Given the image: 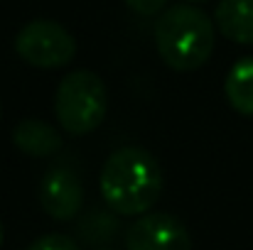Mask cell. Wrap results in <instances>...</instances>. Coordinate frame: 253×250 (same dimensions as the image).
<instances>
[{"instance_id":"8992f818","label":"cell","mask_w":253,"mask_h":250,"mask_svg":"<svg viewBox=\"0 0 253 250\" xmlns=\"http://www.w3.org/2000/svg\"><path fill=\"white\" fill-rule=\"evenodd\" d=\"M40 204L44 214L54 221L77 218L84 206V184L77 169L69 165H57L47 169L40 184Z\"/></svg>"},{"instance_id":"277c9868","label":"cell","mask_w":253,"mask_h":250,"mask_svg":"<svg viewBox=\"0 0 253 250\" xmlns=\"http://www.w3.org/2000/svg\"><path fill=\"white\" fill-rule=\"evenodd\" d=\"M17 57L37 69H59L74 62L77 39L57 20H30L15 37Z\"/></svg>"},{"instance_id":"5bb4252c","label":"cell","mask_w":253,"mask_h":250,"mask_svg":"<svg viewBox=\"0 0 253 250\" xmlns=\"http://www.w3.org/2000/svg\"><path fill=\"white\" fill-rule=\"evenodd\" d=\"M187 2H204V0H187Z\"/></svg>"},{"instance_id":"7a4b0ae2","label":"cell","mask_w":253,"mask_h":250,"mask_svg":"<svg viewBox=\"0 0 253 250\" xmlns=\"http://www.w3.org/2000/svg\"><path fill=\"white\" fill-rule=\"evenodd\" d=\"M216 47L214 20L192 2L165 7L155 22V49L174 71H194L204 67Z\"/></svg>"},{"instance_id":"7c38bea8","label":"cell","mask_w":253,"mask_h":250,"mask_svg":"<svg viewBox=\"0 0 253 250\" xmlns=\"http://www.w3.org/2000/svg\"><path fill=\"white\" fill-rule=\"evenodd\" d=\"M123 2L140 17H155L168 7V0H123Z\"/></svg>"},{"instance_id":"2e32d148","label":"cell","mask_w":253,"mask_h":250,"mask_svg":"<svg viewBox=\"0 0 253 250\" xmlns=\"http://www.w3.org/2000/svg\"><path fill=\"white\" fill-rule=\"evenodd\" d=\"M98 250H111V248H98Z\"/></svg>"},{"instance_id":"5b68a950","label":"cell","mask_w":253,"mask_h":250,"mask_svg":"<svg viewBox=\"0 0 253 250\" xmlns=\"http://www.w3.org/2000/svg\"><path fill=\"white\" fill-rule=\"evenodd\" d=\"M126 250H192V238L187 226L165 211L143 214L135 218L126 236Z\"/></svg>"},{"instance_id":"9c48e42d","label":"cell","mask_w":253,"mask_h":250,"mask_svg":"<svg viewBox=\"0 0 253 250\" xmlns=\"http://www.w3.org/2000/svg\"><path fill=\"white\" fill-rule=\"evenodd\" d=\"M224 93L236 113L253 118V57H244L231 67L224 81Z\"/></svg>"},{"instance_id":"3957f363","label":"cell","mask_w":253,"mask_h":250,"mask_svg":"<svg viewBox=\"0 0 253 250\" xmlns=\"http://www.w3.org/2000/svg\"><path fill=\"white\" fill-rule=\"evenodd\" d=\"M108 108V93L106 83L98 74L88 69H77L67 74L54 96V113L64 133L69 135H88L93 133Z\"/></svg>"},{"instance_id":"52a82bcc","label":"cell","mask_w":253,"mask_h":250,"mask_svg":"<svg viewBox=\"0 0 253 250\" xmlns=\"http://www.w3.org/2000/svg\"><path fill=\"white\" fill-rule=\"evenodd\" d=\"M12 143L27 157H52L64 145L62 133L54 125L37 120V118H27V120L17 123L12 130Z\"/></svg>"},{"instance_id":"ba28073f","label":"cell","mask_w":253,"mask_h":250,"mask_svg":"<svg viewBox=\"0 0 253 250\" xmlns=\"http://www.w3.org/2000/svg\"><path fill=\"white\" fill-rule=\"evenodd\" d=\"M214 25L226 39L236 44H253V0H219Z\"/></svg>"},{"instance_id":"6da1fadb","label":"cell","mask_w":253,"mask_h":250,"mask_svg":"<svg viewBox=\"0 0 253 250\" xmlns=\"http://www.w3.org/2000/svg\"><path fill=\"white\" fill-rule=\"evenodd\" d=\"M98 189L113 214L143 216L163 194V167L145 147H118L103 162Z\"/></svg>"},{"instance_id":"30bf717a","label":"cell","mask_w":253,"mask_h":250,"mask_svg":"<svg viewBox=\"0 0 253 250\" xmlns=\"http://www.w3.org/2000/svg\"><path fill=\"white\" fill-rule=\"evenodd\" d=\"M118 214L113 211H98V209H91L84 218L79 221L77 226V233L84 243L91 246H98V243H108L116 238L118 233Z\"/></svg>"},{"instance_id":"9a60e30c","label":"cell","mask_w":253,"mask_h":250,"mask_svg":"<svg viewBox=\"0 0 253 250\" xmlns=\"http://www.w3.org/2000/svg\"><path fill=\"white\" fill-rule=\"evenodd\" d=\"M0 118H2V103H0Z\"/></svg>"},{"instance_id":"8fae6325","label":"cell","mask_w":253,"mask_h":250,"mask_svg":"<svg viewBox=\"0 0 253 250\" xmlns=\"http://www.w3.org/2000/svg\"><path fill=\"white\" fill-rule=\"evenodd\" d=\"M27 250H82L79 243L69 236H62V233H47V236H40L37 241L30 243Z\"/></svg>"},{"instance_id":"4fadbf2b","label":"cell","mask_w":253,"mask_h":250,"mask_svg":"<svg viewBox=\"0 0 253 250\" xmlns=\"http://www.w3.org/2000/svg\"><path fill=\"white\" fill-rule=\"evenodd\" d=\"M2 241H5V228H2V221H0V248H2Z\"/></svg>"}]
</instances>
